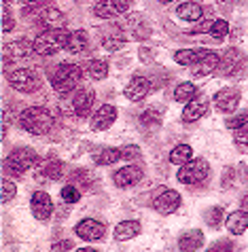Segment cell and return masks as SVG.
I'll return each mask as SVG.
<instances>
[{"instance_id":"obj_1","label":"cell","mask_w":248,"mask_h":252,"mask_svg":"<svg viewBox=\"0 0 248 252\" xmlns=\"http://www.w3.org/2000/svg\"><path fill=\"white\" fill-rule=\"evenodd\" d=\"M17 121H19L21 127L28 131V134H34V136H42V134H47V131L53 127V115L49 113L47 108H42V106L26 108L24 113L19 115Z\"/></svg>"},{"instance_id":"obj_2","label":"cell","mask_w":248,"mask_h":252,"mask_svg":"<svg viewBox=\"0 0 248 252\" xmlns=\"http://www.w3.org/2000/svg\"><path fill=\"white\" fill-rule=\"evenodd\" d=\"M70 34L68 30H64V28H53V30H45L40 34V36H36V40H34V53L38 55H53L62 51V49L68 47V40H70Z\"/></svg>"},{"instance_id":"obj_3","label":"cell","mask_w":248,"mask_h":252,"mask_svg":"<svg viewBox=\"0 0 248 252\" xmlns=\"http://www.w3.org/2000/svg\"><path fill=\"white\" fill-rule=\"evenodd\" d=\"M83 68L76 64H60L51 76V85L58 94H70L81 83Z\"/></svg>"},{"instance_id":"obj_4","label":"cell","mask_w":248,"mask_h":252,"mask_svg":"<svg viewBox=\"0 0 248 252\" xmlns=\"http://www.w3.org/2000/svg\"><path fill=\"white\" fill-rule=\"evenodd\" d=\"M6 79H9L11 87L21 94H34V92H38L42 85L38 72L32 68H15L6 74Z\"/></svg>"},{"instance_id":"obj_5","label":"cell","mask_w":248,"mask_h":252,"mask_svg":"<svg viewBox=\"0 0 248 252\" xmlns=\"http://www.w3.org/2000/svg\"><path fill=\"white\" fill-rule=\"evenodd\" d=\"M208 172H210V167H208L206 159H191L185 165H180L176 178H178V183H182V185H197V183H202V180H206Z\"/></svg>"},{"instance_id":"obj_6","label":"cell","mask_w":248,"mask_h":252,"mask_svg":"<svg viewBox=\"0 0 248 252\" xmlns=\"http://www.w3.org/2000/svg\"><path fill=\"white\" fill-rule=\"evenodd\" d=\"M38 163V155L34 149H28V146H19V149H15L9 155V159H6V165L11 167L13 172L17 174H24L28 172L30 167H34Z\"/></svg>"},{"instance_id":"obj_7","label":"cell","mask_w":248,"mask_h":252,"mask_svg":"<svg viewBox=\"0 0 248 252\" xmlns=\"http://www.w3.org/2000/svg\"><path fill=\"white\" fill-rule=\"evenodd\" d=\"M104 229H106L104 222L96 220V219H85L81 222H76L74 233L79 235L81 240H85V242H98V240H102Z\"/></svg>"},{"instance_id":"obj_8","label":"cell","mask_w":248,"mask_h":252,"mask_svg":"<svg viewBox=\"0 0 248 252\" xmlns=\"http://www.w3.org/2000/svg\"><path fill=\"white\" fill-rule=\"evenodd\" d=\"M130 9V2L127 0H104V2H98L94 6V15L102 17V19H110L117 15H123Z\"/></svg>"},{"instance_id":"obj_9","label":"cell","mask_w":248,"mask_h":252,"mask_svg":"<svg viewBox=\"0 0 248 252\" xmlns=\"http://www.w3.org/2000/svg\"><path fill=\"white\" fill-rule=\"evenodd\" d=\"M240 92L238 89H231V87H227V89H221V92H216L214 94V106H216V110L218 113H233V110L238 108V104H240Z\"/></svg>"},{"instance_id":"obj_10","label":"cell","mask_w":248,"mask_h":252,"mask_svg":"<svg viewBox=\"0 0 248 252\" xmlns=\"http://www.w3.org/2000/svg\"><path fill=\"white\" fill-rule=\"evenodd\" d=\"M94 100H96V94L91 87H81L79 92L74 94L72 97V108H74V115L85 119L91 113V106H94Z\"/></svg>"},{"instance_id":"obj_11","label":"cell","mask_w":248,"mask_h":252,"mask_svg":"<svg viewBox=\"0 0 248 252\" xmlns=\"http://www.w3.org/2000/svg\"><path fill=\"white\" fill-rule=\"evenodd\" d=\"M178 206H180V195L176 191H172V189L159 193L157 197L153 199V208L157 210L159 214H172V212L178 210Z\"/></svg>"},{"instance_id":"obj_12","label":"cell","mask_w":248,"mask_h":252,"mask_svg":"<svg viewBox=\"0 0 248 252\" xmlns=\"http://www.w3.org/2000/svg\"><path fill=\"white\" fill-rule=\"evenodd\" d=\"M30 208H32V214L36 216L38 220H47L53 212V201L45 191H36L30 199Z\"/></svg>"},{"instance_id":"obj_13","label":"cell","mask_w":248,"mask_h":252,"mask_svg":"<svg viewBox=\"0 0 248 252\" xmlns=\"http://www.w3.org/2000/svg\"><path fill=\"white\" fill-rule=\"evenodd\" d=\"M148 92H151V81L146 76H134L125 87V97L132 102H140L148 95Z\"/></svg>"},{"instance_id":"obj_14","label":"cell","mask_w":248,"mask_h":252,"mask_svg":"<svg viewBox=\"0 0 248 252\" xmlns=\"http://www.w3.org/2000/svg\"><path fill=\"white\" fill-rule=\"evenodd\" d=\"M36 170L42 178L47 180H60L64 176V163L58 159V157H45L38 161Z\"/></svg>"},{"instance_id":"obj_15","label":"cell","mask_w":248,"mask_h":252,"mask_svg":"<svg viewBox=\"0 0 248 252\" xmlns=\"http://www.w3.org/2000/svg\"><path fill=\"white\" fill-rule=\"evenodd\" d=\"M115 121H117V108L112 106V104H104L94 115V119H91V129H96V131L108 129Z\"/></svg>"},{"instance_id":"obj_16","label":"cell","mask_w":248,"mask_h":252,"mask_svg":"<svg viewBox=\"0 0 248 252\" xmlns=\"http://www.w3.org/2000/svg\"><path fill=\"white\" fill-rule=\"evenodd\" d=\"M140 178H142V170H140L138 165H125L121 167V170L115 172V176H112V180H115L117 187H134L136 183H140Z\"/></svg>"},{"instance_id":"obj_17","label":"cell","mask_w":248,"mask_h":252,"mask_svg":"<svg viewBox=\"0 0 248 252\" xmlns=\"http://www.w3.org/2000/svg\"><path fill=\"white\" fill-rule=\"evenodd\" d=\"M218 64H221V55H218L216 51H210L200 64L191 66V74H193L195 79H202V76H208L210 72L218 70Z\"/></svg>"},{"instance_id":"obj_18","label":"cell","mask_w":248,"mask_h":252,"mask_svg":"<svg viewBox=\"0 0 248 252\" xmlns=\"http://www.w3.org/2000/svg\"><path fill=\"white\" fill-rule=\"evenodd\" d=\"M206 110H208V100H206L204 95H197L195 100H191V102L187 104L185 113H182V121H185V123L200 121V119L206 115Z\"/></svg>"},{"instance_id":"obj_19","label":"cell","mask_w":248,"mask_h":252,"mask_svg":"<svg viewBox=\"0 0 248 252\" xmlns=\"http://www.w3.org/2000/svg\"><path fill=\"white\" fill-rule=\"evenodd\" d=\"M210 53V49H202V47H195V49H180V51L174 53V60L182 66H195L206 58Z\"/></svg>"},{"instance_id":"obj_20","label":"cell","mask_w":248,"mask_h":252,"mask_svg":"<svg viewBox=\"0 0 248 252\" xmlns=\"http://www.w3.org/2000/svg\"><path fill=\"white\" fill-rule=\"evenodd\" d=\"M140 231H142V227H140L138 220H123V222H119V225L115 227V240L117 242L134 240Z\"/></svg>"},{"instance_id":"obj_21","label":"cell","mask_w":248,"mask_h":252,"mask_svg":"<svg viewBox=\"0 0 248 252\" xmlns=\"http://www.w3.org/2000/svg\"><path fill=\"white\" fill-rule=\"evenodd\" d=\"M64 13L62 11H58V9H53V6H49V9H42L40 13H38V22H40V26H45L47 30H53V28H62V24H64Z\"/></svg>"},{"instance_id":"obj_22","label":"cell","mask_w":248,"mask_h":252,"mask_svg":"<svg viewBox=\"0 0 248 252\" xmlns=\"http://www.w3.org/2000/svg\"><path fill=\"white\" fill-rule=\"evenodd\" d=\"M225 222H227V229L233 235H242L248 229V212H244V210H236L233 214L227 216Z\"/></svg>"},{"instance_id":"obj_23","label":"cell","mask_w":248,"mask_h":252,"mask_svg":"<svg viewBox=\"0 0 248 252\" xmlns=\"http://www.w3.org/2000/svg\"><path fill=\"white\" fill-rule=\"evenodd\" d=\"M83 70H85V74L94 81H102L108 76V64H106L104 60H91L83 66Z\"/></svg>"},{"instance_id":"obj_24","label":"cell","mask_w":248,"mask_h":252,"mask_svg":"<svg viewBox=\"0 0 248 252\" xmlns=\"http://www.w3.org/2000/svg\"><path fill=\"white\" fill-rule=\"evenodd\" d=\"M176 15H178L180 19H185V22H200L204 11L197 2H182L178 9H176Z\"/></svg>"},{"instance_id":"obj_25","label":"cell","mask_w":248,"mask_h":252,"mask_svg":"<svg viewBox=\"0 0 248 252\" xmlns=\"http://www.w3.org/2000/svg\"><path fill=\"white\" fill-rule=\"evenodd\" d=\"M197 97V87L193 83H180L178 87L174 89V100L176 102H182V104H189L191 100Z\"/></svg>"},{"instance_id":"obj_26","label":"cell","mask_w":248,"mask_h":252,"mask_svg":"<svg viewBox=\"0 0 248 252\" xmlns=\"http://www.w3.org/2000/svg\"><path fill=\"white\" fill-rule=\"evenodd\" d=\"M191 159H193V149L189 144H178L170 153V163H174V165H185Z\"/></svg>"},{"instance_id":"obj_27","label":"cell","mask_w":248,"mask_h":252,"mask_svg":"<svg viewBox=\"0 0 248 252\" xmlns=\"http://www.w3.org/2000/svg\"><path fill=\"white\" fill-rule=\"evenodd\" d=\"M119 159H123L121 149H104L94 155V161L98 165H112V163H117Z\"/></svg>"},{"instance_id":"obj_28","label":"cell","mask_w":248,"mask_h":252,"mask_svg":"<svg viewBox=\"0 0 248 252\" xmlns=\"http://www.w3.org/2000/svg\"><path fill=\"white\" fill-rule=\"evenodd\" d=\"M240 51H236V49H229L225 55H221V64H218V68H221L223 74H231L233 70L238 68V62H240Z\"/></svg>"},{"instance_id":"obj_29","label":"cell","mask_w":248,"mask_h":252,"mask_svg":"<svg viewBox=\"0 0 248 252\" xmlns=\"http://www.w3.org/2000/svg\"><path fill=\"white\" fill-rule=\"evenodd\" d=\"M68 51L70 53H83L87 49V32L83 30H74L70 34V40H68Z\"/></svg>"},{"instance_id":"obj_30","label":"cell","mask_w":248,"mask_h":252,"mask_svg":"<svg viewBox=\"0 0 248 252\" xmlns=\"http://www.w3.org/2000/svg\"><path fill=\"white\" fill-rule=\"evenodd\" d=\"M202 244H204L202 231H187V233L180 237V248L182 250H197V248H202Z\"/></svg>"},{"instance_id":"obj_31","label":"cell","mask_w":248,"mask_h":252,"mask_svg":"<svg viewBox=\"0 0 248 252\" xmlns=\"http://www.w3.org/2000/svg\"><path fill=\"white\" fill-rule=\"evenodd\" d=\"M227 32H229V24L225 22V19H214V22H212L210 34H212V36H214L216 40L225 38V36H227Z\"/></svg>"},{"instance_id":"obj_32","label":"cell","mask_w":248,"mask_h":252,"mask_svg":"<svg viewBox=\"0 0 248 252\" xmlns=\"http://www.w3.org/2000/svg\"><path fill=\"white\" fill-rule=\"evenodd\" d=\"M62 199L66 204H76L81 199V189H76L74 185H66L62 189Z\"/></svg>"},{"instance_id":"obj_33","label":"cell","mask_w":248,"mask_h":252,"mask_svg":"<svg viewBox=\"0 0 248 252\" xmlns=\"http://www.w3.org/2000/svg\"><path fill=\"white\" fill-rule=\"evenodd\" d=\"M227 125L229 129H242V127H246L248 125V110H244V113H238V115H233V117H229L227 119Z\"/></svg>"},{"instance_id":"obj_34","label":"cell","mask_w":248,"mask_h":252,"mask_svg":"<svg viewBox=\"0 0 248 252\" xmlns=\"http://www.w3.org/2000/svg\"><path fill=\"white\" fill-rule=\"evenodd\" d=\"M15 193H17V187L13 185L11 180H2V197H0V201L6 204V201H11L15 197Z\"/></svg>"},{"instance_id":"obj_35","label":"cell","mask_w":248,"mask_h":252,"mask_svg":"<svg viewBox=\"0 0 248 252\" xmlns=\"http://www.w3.org/2000/svg\"><path fill=\"white\" fill-rule=\"evenodd\" d=\"M208 222L210 227H218L223 222V210L221 208H212L210 214H208Z\"/></svg>"},{"instance_id":"obj_36","label":"cell","mask_w":248,"mask_h":252,"mask_svg":"<svg viewBox=\"0 0 248 252\" xmlns=\"http://www.w3.org/2000/svg\"><path fill=\"white\" fill-rule=\"evenodd\" d=\"M13 28V19H11V11H9V4L2 2V30L9 32Z\"/></svg>"},{"instance_id":"obj_37","label":"cell","mask_w":248,"mask_h":252,"mask_svg":"<svg viewBox=\"0 0 248 252\" xmlns=\"http://www.w3.org/2000/svg\"><path fill=\"white\" fill-rule=\"evenodd\" d=\"M236 144L248 146V125L242 127V129H236Z\"/></svg>"},{"instance_id":"obj_38","label":"cell","mask_w":248,"mask_h":252,"mask_svg":"<svg viewBox=\"0 0 248 252\" xmlns=\"http://www.w3.org/2000/svg\"><path fill=\"white\" fill-rule=\"evenodd\" d=\"M121 153H123V159H130V161L140 157V149H138V146H123Z\"/></svg>"},{"instance_id":"obj_39","label":"cell","mask_w":248,"mask_h":252,"mask_svg":"<svg viewBox=\"0 0 248 252\" xmlns=\"http://www.w3.org/2000/svg\"><path fill=\"white\" fill-rule=\"evenodd\" d=\"M140 121H142L144 125H151V123L157 125V123H159V115H157V113H144L142 117H140Z\"/></svg>"},{"instance_id":"obj_40","label":"cell","mask_w":248,"mask_h":252,"mask_svg":"<svg viewBox=\"0 0 248 252\" xmlns=\"http://www.w3.org/2000/svg\"><path fill=\"white\" fill-rule=\"evenodd\" d=\"M17 2L26 4V6H42V4L47 2V0H17Z\"/></svg>"},{"instance_id":"obj_41","label":"cell","mask_w":248,"mask_h":252,"mask_svg":"<svg viewBox=\"0 0 248 252\" xmlns=\"http://www.w3.org/2000/svg\"><path fill=\"white\" fill-rule=\"evenodd\" d=\"M51 248L53 250H70V248H72V244H70V242H60V244H53Z\"/></svg>"},{"instance_id":"obj_42","label":"cell","mask_w":248,"mask_h":252,"mask_svg":"<svg viewBox=\"0 0 248 252\" xmlns=\"http://www.w3.org/2000/svg\"><path fill=\"white\" fill-rule=\"evenodd\" d=\"M159 2H164V4H168V2H172V0H159Z\"/></svg>"},{"instance_id":"obj_43","label":"cell","mask_w":248,"mask_h":252,"mask_svg":"<svg viewBox=\"0 0 248 252\" xmlns=\"http://www.w3.org/2000/svg\"><path fill=\"white\" fill-rule=\"evenodd\" d=\"M98 2H104V0H98Z\"/></svg>"}]
</instances>
